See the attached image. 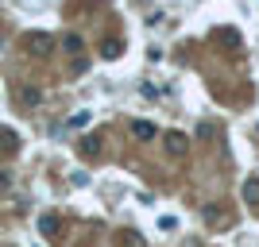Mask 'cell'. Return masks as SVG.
I'll return each instance as SVG.
<instances>
[{
	"label": "cell",
	"instance_id": "obj_1",
	"mask_svg": "<svg viewBox=\"0 0 259 247\" xmlns=\"http://www.w3.org/2000/svg\"><path fill=\"white\" fill-rule=\"evenodd\" d=\"M162 147H166V151H170V155H174V159H182V155H186V151H190V139H186V135H182V131H166V135H162Z\"/></svg>",
	"mask_w": 259,
	"mask_h": 247
},
{
	"label": "cell",
	"instance_id": "obj_2",
	"mask_svg": "<svg viewBox=\"0 0 259 247\" xmlns=\"http://www.w3.org/2000/svg\"><path fill=\"white\" fill-rule=\"evenodd\" d=\"M51 46H54V39H51L47 31L27 35V51H31V54H39V58H43V54H51Z\"/></svg>",
	"mask_w": 259,
	"mask_h": 247
},
{
	"label": "cell",
	"instance_id": "obj_3",
	"mask_svg": "<svg viewBox=\"0 0 259 247\" xmlns=\"http://www.w3.org/2000/svg\"><path fill=\"white\" fill-rule=\"evenodd\" d=\"M132 135H136V139H155V124L151 120H132Z\"/></svg>",
	"mask_w": 259,
	"mask_h": 247
},
{
	"label": "cell",
	"instance_id": "obj_4",
	"mask_svg": "<svg viewBox=\"0 0 259 247\" xmlns=\"http://www.w3.org/2000/svg\"><path fill=\"white\" fill-rule=\"evenodd\" d=\"M244 197H248V205H259V178H248V185H244Z\"/></svg>",
	"mask_w": 259,
	"mask_h": 247
},
{
	"label": "cell",
	"instance_id": "obj_5",
	"mask_svg": "<svg viewBox=\"0 0 259 247\" xmlns=\"http://www.w3.org/2000/svg\"><path fill=\"white\" fill-rule=\"evenodd\" d=\"M120 51H124V43H120V39H108V43H101V54H105V58H116Z\"/></svg>",
	"mask_w": 259,
	"mask_h": 247
},
{
	"label": "cell",
	"instance_id": "obj_6",
	"mask_svg": "<svg viewBox=\"0 0 259 247\" xmlns=\"http://www.w3.org/2000/svg\"><path fill=\"white\" fill-rule=\"evenodd\" d=\"M62 46H66L70 54H81V39H77V35H66V39H62Z\"/></svg>",
	"mask_w": 259,
	"mask_h": 247
},
{
	"label": "cell",
	"instance_id": "obj_7",
	"mask_svg": "<svg viewBox=\"0 0 259 247\" xmlns=\"http://www.w3.org/2000/svg\"><path fill=\"white\" fill-rule=\"evenodd\" d=\"M140 93H143V101H159V89H155L151 81H143V85H140Z\"/></svg>",
	"mask_w": 259,
	"mask_h": 247
},
{
	"label": "cell",
	"instance_id": "obj_8",
	"mask_svg": "<svg viewBox=\"0 0 259 247\" xmlns=\"http://www.w3.org/2000/svg\"><path fill=\"white\" fill-rule=\"evenodd\" d=\"M174 228H178L174 216H159V232H174Z\"/></svg>",
	"mask_w": 259,
	"mask_h": 247
},
{
	"label": "cell",
	"instance_id": "obj_9",
	"mask_svg": "<svg viewBox=\"0 0 259 247\" xmlns=\"http://www.w3.org/2000/svg\"><path fill=\"white\" fill-rule=\"evenodd\" d=\"M39 228H43L47 236H54V232H58V224H54V216H43V220H39Z\"/></svg>",
	"mask_w": 259,
	"mask_h": 247
},
{
	"label": "cell",
	"instance_id": "obj_10",
	"mask_svg": "<svg viewBox=\"0 0 259 247\" xmlns=\"http://www.w3.org/2000/svg\"><path fill=\"white\" fill-rule=\"evenodd\" d=\"M23 101H27V105H39V101H43V93H39V89H23Z\"/></svg>",
	"mask_w": 259,
	"mask_h": 247
},
{
	"label": "cell",
	"instance_id": "obj_11",
	"mask_svg": "<svg viewBox=\"0 0 259 247\" xmlns=\"http://www.w3.org/2000/svg\"><path fill=\"white\" fill-rule=\"evenodd\" d=\"M221 43H228V46H236L240 39H236V31H232V27H225V31H221Z\"/></svg>",
	"mask_w": 259,
	"mask_h": 247
},
{
	"label": "cell",
	"instance_id": "obj_12",
	"mask_svg": "<svg viewBox=\"0 0 259 247\" xmlns=\"http://www.w3.org/2000/svg\"><path fill=\"white\" fill-rule=\"evenodd\" d=\"M85 124H89V112H77V116L70 120V128H85Z\"/></svg>",
	"mask_w": 259,
	"mask_h": 247
},
{
	"label": "cell",
	"instance_id": "obj_13",
	"mask_svg": "<svg viewBox=\"0 0 259 247\" xmlns=\"http://www.w3.org/2000/svg\"><path fill=\"white\" fill-rule=\"evenodd\" d=\"M81 151H85V155H93V151H101V139H85V143H81Z\"/></svg>",
	"mask_w": 259,
	"mask_h": 247
},
{
	"label": "cell",
	"instance_id": "obj_14",
	"mask_svg": "<svg viewBox=\"0 0 259 247\" xmlns=\"http://www.w3.org/2000/svg\"><path fill=\"white\" fill-rule=\"evenodd\" d=\"M4 185H12V174L8 170H0V189H4Z\"/></svg>",
	"mask_w": 259,
	"mask_h": 247
},
{
	"label": "cell",
	"instance_id": "obj_15",
	"mask_svg": "<svg viewBox=\"0 0 259 247\" xmlns=\"http://www.w3.org/2000/svg\"><path fill=\"white\" fill-rule=\"evenodd\" d=\"M0 46H4V39H0Z\"/></svg>",
	"mask_w": 259,
	"mask_h": 247
}]
</instances>
